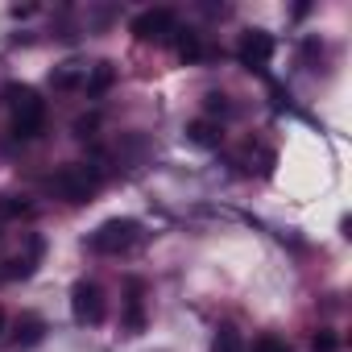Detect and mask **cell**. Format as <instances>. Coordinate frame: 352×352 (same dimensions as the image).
I'll use <instances>...</instances> for the list:
<instances>
[{
	"label": "cell",
	"instance_id": "52a82bcc",
	"mask_svg": "<svg viewBox=\"0 0 352 352\" xmlns=\"http://www.w3.org/2000/svg\"><path fill=\"white\" fill-rule=\"evenodd\" d=\"M42 253H46V241H42V236H30V241H25V253H13V257L5 261V278H30V274L38 270Z\"/></svg>",
	"mask_w": 352,
	"mask_h": 352
},
{
	"label": "cell",
	"instance_id": "7a4b0ae2",
	"mask_svg": "<svg viewBox=\"0 0 352 352\" xmlns=\"http://www.w3.org/2000/svg\"><path fill=\"white\" fill-rule=\"evenodd\" d=\"M141 245H145V228L137 220H129V216H112V220H104L87 236V249L91 253H104V257H124V253H133Z\"/></svg>",
	"mask_w": 352,
	"mask_h": 352
},
{
	"label": "cell",
	"instance_id": "8992f818",
	"mask_svg": "<svg viewBox=\"0 0 352 352\" xmlns=\"http://www.w3.org/2000/svg\"><path fill=\"white\" fill-rule=\"evenodd\" d=\"M236 58H241V67H249V71H265L270 58H274V34H265V30H245L241 46H236Z\"/></svg>",
	"mask_w": 352,
	"mask_h": 352
},
{
	"label": "cell",
	"instance_id": "2e32d148",
	"mask_svg": "<svg viewBox=\"0 0 352 352\" xmlns=\"http://www.w3.org/2000/svg\"><path fill=\"white\" fill-rule=\"evenodd\" d=\"M253 352H294L282 336H274V331H265V336H257L253 340Z\"/></svg>",
	"mask_w": 352,
	"mask_h": 352
},
{
	"label": "cell",
	"instance_id": "e0dca14e",
	"mask_svg": "<svg viewBox=\"0 0 352 352\" xmlns=\"http://www.w3.org/2000/svg\"><path fill=\"white\" fill-rule=\"evenodd\" d=\"M204 108H208L212 116H232V104H228L224 91H208V96H204Z\"/></svg>",
	"mask_w": 352,
	"mask_h": 352
},
{
	"label": "cell",
	"instance_id": "ac0fdd59",
	"mask_svg": "<svg viewBox=\"0 0 352 352\" xmlns=\"http://www.w3.org/2000/svg\"><path fill=\"white\" fill-rule=\"evenodd\" d=\"M311 352H340V340H336V331H319V336L311 340Z\"/></svg>",
	"mask_w": 352,
	"mask_h": 352
},
{
	"label": "cell",
	"instance_id": "ffe728a7",
	"mask_svg": "<svg viewBox=\"0 0 352 352\" xmlns=\"http://www.w3.org/2000/svg\"><path fill=\"white\" fill-rule=\"evenodd\" d=\"M0 336H5V311H0Z\"/></svg>",
	"mask_w": 352,
	"mask_h": 352
},
{
	"label": "cell",
	"instance_id": "277c9868",
	"mask_svg": "<svg viewBox=\"0 0 352 352\" xmlns=\"http://www.w3.org/2000/svg\"><path fill=\"white\" fill-rule=\"evenodd\" d=\"M129 30H133V38H137V42H153V46H162V42H170L174 34H179V17H174V9L157 5V9L137 13Z\"/></svg>",
	"mask_w": 352,
	"mask_h": 352
},
{
	"label": "cell",
	"instance_id": "6da1fadb",
	"mask_svg": "<svg viewBox=\"0 0 352 352\" xmlns=\"http://www.w3.org/2000/svg\"><path fill=\"white\" fill-rule=\"evenodd\" d=\"M5 104H9V112H13V137H21V141L42 137V129H46V100H42L34 87L9 83V87H5Z\"/></svg>",
	"mask_w": 352,
	"mask_h": 352
},
{
	"label": "cell",
	"instance_id": "30bf717a",
	"mask_svg": "<svg viewBox=\"0 0 352 352\" xmlns=\"http://www.w3.org/2000/svg\"><path fill=\"white\" fill-rule=\"evenodd\" d=\"M83 79H87V67H79V63H63V67H54V71H50V83H54V91L83 87Z\"/></svg>",
	"mask_w": 352,
	"mask_h": 352
},
{
	"label": "cell",
	"instance_id": "7c38bea8",
	"mask_svg": "<svg viewBox=\"0 0 352 352\" xmlns=\"http://www.w3.org/2000/svg\"><path fill=\"white\" fill-rule=\"evenodd\" d=\"M38 204H30L25 195H0V220H34Z\"/></svg>",
	"mask_w": 352,
	"mask_h": 352
},
{
	"label": "cell",
	"instance_id": "9c48e42d",
	"mask_svg": "<svg viewBox=\"0 0 352 352\" xmlns=\"http://www.w3.org/2000/svg\"><path fill=\"white\" fill-rule=\"evenodd\" d=\"M42 336H46V319L42 315H34V311H25L17 323H13V344H21V348H34V344H42Z\"/></svg>",
	"mask_w": 352,
	"mask_h": 352
},
{
	"label": "cell",
	"instance_id": "4fadbf2b",
	"mask_svg": "<svg viewBox=\"0 0 352 352\" xmlns=\"http://www.w3.org/2000/svg\"><path fill=\"white\" fill-rule=\"evenodd\" d=\"M220 124H212V120H195V124H187V141H195V145H204V149H212V145H220Z\"/></svg>",
	"mask_w": 352,
	"mask_h": 352
},
{
	"label": "cell",
	"instance_id": "5b68a950",
	"mask_svg": "<svg viewBox=\"0 0 352 352\" xmlns=\"http://www.w3.org/2000/svg\"><path fill=\"white\" fill-rule=\"evenodd\" d=\"M71 315H75V323H83V327H96V323H104V315H108V302H104V290L96 286V282H75V290H71Z\"/></svg>",
	"mask_w": 352,
	"mask_h": 352
},
{
	"label": "cell",
	"instance_id": "d6986e66",
	"mask_svg": "<svg viewBox=\"0 0 352 352\" xmlns=\"http://www.w3.org/2000/svg\"><path fill=\"white\" fill-rule=\"evenodd\" d=\"M96 129H100V116H96V112L75 120V137H83V141H87V137H96Z\"/></svg>",
	"mask_w": 352,
	"mask_h": 352
},
{
	"label": "cell",
	"instance_id": "9a60e30c",
	"mask_svg": "<svg viewBox=\"0 0 352 352\" xmlns=\"http://www.w3.org/2000/svg\"><path fill=\"white\" fill-rule=\"evenodd\" d=\"M212 352H245V340H241V331H236L232 323H224V327L216 331V340H212Z\"/></svg>",
	"mask_w": 352,
	"mask_h": 352
},
{
	"label": "cell",
	"instance_id": "3957f363",
	"mask_svg": "<svg viewBox=\"0 0 352 352\" xmlns=\"http://www.w3.org/2000/svg\"><path fill=\"white\" fill-rule=\"evenodd\" d=\"M54 191L67 199V204H91L96 191H100V170L87 166V162H71L54 174Z\"/></svg>",
	"mask_w": 352,
	"mask_h": 352
},
{
	"label": "cell",
	"instance_id": "8fae6325",
	"mask_svg": "<svg viewBox=\"0 0 352 352\" xmlns=\"http://www.w3.org/2000/svg\"><path fill=\"white\" fill-rule=\"evenodd\" d=\"M112 83H116V63H108V58H104V63H96V67H91V75L83 79L87 96H104Z\"/></svg>",
	"mask_w": 352,
	"mask_h": 352
},
{
	"label": "cell",
	"instance_id": "ba28073f",
	"mask_svg": "<svg viewBox=\"0 0 352 352\" xmlns=\"http://www.w3.org/2000/svg\"><path fill=\"white\" fill-rule=\"evenodd\" d=\"M141 294H145V286L137 278H129V302H124V331L129 336L145 331V302H141Z\"/></svg>",
	"mask_w": 352,
	"mask_h": 352
},
{
	"label": "cell",
	"instance_id": "5bb4252c",
	"mask_svg": "<svg viewBox=\"0 0 352 352\" xmlns=\"http://www.w3.org/2000/svg\"><path fill=\"white\" fill-rule=\"evenodd\" d=\"M174 50H179L183 63H199V58H204V42H199V34H191V30H179V38H174Z\"/></svg>",
	"mask_w": 352,
	"mask_h": 352
}]
</instances>
